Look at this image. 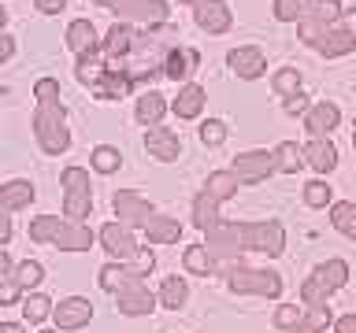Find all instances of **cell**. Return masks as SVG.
<instances>
[{"mask_svg":"<svg viewBox=\"0 0 356 333\" xmlns=\"http://www.w3.org/2000/svg\"><path fill=\"white\" fill-rule=\"evenodd\" d=\"M38 108H33V137H38L41 152L49 155H63L71 144V130H67V108H63V93L56 78H38L33 85Z\"/></svg>","mask_w":356,"mask_h":333,"instance_id":"6da1fadb","label":"cell"},{"mask_svg":"<svg viewBox=\"0 0 356 333\" xmlns=\"http://www.w3.org/2000/svg\"><path fill=\"white\" fill-rule=\"evenodd\" d=\"M30 241L33 244H56L63 252H86V248H93L97 233L86 222H67L60 215H38L30 222Z\"/></svg>","mask_w":356,"mask_h":333,"instance_id":"7a4b0ae2","label":"cell"},{"mask_svg":"<svg viewBox=\"0 0 356 333\" xmlns=\"http://www.w3.org/2000/svg\"><path fill=\"white\" fill-rule=\"evenodd\" d=\"M345 282H349V263L345 259H327V263L312 266V274L305 278V285H300V304H305V311H327L330 307L327 300L338 293Z\"/></svg>","mask_w":356,"mask_h":333,"instance_id":"3957f363","label":"cell"},{"mask_svg":"<svg viewBox=\"0 0 356 333\" xmlns=\"http://www.w3.org/2000/svg\"><path fill=\"white\" fill-rule=\"evenodd\" d=\"M300 44L316 49L323 60H338V56L356 52V8H345L334 26L319 30V33H308V37H300Z\"/></svg>","mask_w":356,"mask_h":333,"instance_id":"277c9868","label":"cell"},{"mask_svg":"<svg viewBox=\"0 0 356 333\" xmlns=\"http://www.w3.org/2000/svg\"><path fill=\"white\" fill-rule=\"evenodd\" d=\"M227 285H230V293H238V296H264V300L282 296V278L275 271H264V266L230 263L227 266Z\"/></svg>","mask_w":356,"mask_h":333,"instance_id":"5b68a950","label":"cell"},{"mask_svg":"<svg viewBox=\"0 0 356 333\" xmlns=\"http://www.w3.org/2000/svg\"><path fill=\"white\" fill-rule=\"evenodd\" d=\"M234 233H238L241 252H264V255H282L286 248V230L282 222H234Z\"/></svg>","mask_w":356,"mask_h":333,"instance_id":"8992f818","label":"cell"},{"mask_svg":"<svg viewBox=\"0 0 356 333\" xmlns=\"http://www.w3.org/2000/svg\"><path fill=\"white\" fill-rule=\"evenodd\" d=\"M60 185H63V215H67V222H82L89 211H93L89 171H86V166H63Z\"/></svg>","mask_w":356,"mask_h":333,"instance_id":"52a82bcc","label":"cell"},{"mask_svg":"<svg viewBox=\"0 0 356 333\" xmlns=\"http://www.w3.org/2000/svg\"><path fill=\"white\" fill-rule=\"evenodd\" d=\"M93 4L108 8L115 22H130V26H160L167 22V0H93Z\"/></svg>","mask_w":356,"mask_h":333,"instance_id":"ba28073f","label":"cell"},{"mask_svg":"<svg viewBox=\"0 0 356 333\" xmlns=\"http://www.w3.org/2000/svg\"><path fill=\"white\" fill-rule=\"evenodd\" d=\"M156 266L152 259V252L149 248H141L138 259H130V263H119V259H108L104 266H100V274H97V282L104 293H115V289H122L127 282H134V278H145Z\"/></svg>","mask_w":356,"mask_h":333,"instance_id":"9c48e42d","label":"cell"},{"mask_svg":"<svg viewBox=\"0 0 356 333\" xmlns=\"http://www.w3.org/2000/svg\"><path fill=\"white\" fill-rule=\"evenodd\" d=\"M111 211H115V222L127 230H145L149 226V219L156 215V207L145 200L141 193H134V189H119V193H111Z\"/></svg>","mask_w":356,"mask_h":333,"instance_id":"30bf717a","label":"cell"},{"mask_svg":"<svg viewBox=\"0 0 356 333\" xmlns=\"http://www.w3.org/2000/svg\"><path fill=\"white\" fill-rule=\"evenodd\" d=\"M230 171L238 174V182H241V185L264 182V178L278 174V166H275V148H249V152L234 155Z\"/></svg>","mask_w":356,"mask_h":333,"instance_id":"8fae6325","label":"cell"},{"mask_svg":"<svg viewBox=\"0 0 356 333\" xmlns=\"http://www.w3.org/2000/svg\"><path fill=\"white\" fill-rule=\"evenodd\" d=\"M97 241H100V248H104L111 259H119V263H130V259H138L145 244L134 237V230L127 226H119V222H104V226L97 230Z\"/></svg>","mask_w":356,"mask_h":333,"instance_id":"7c38bea8","label":"cell"},{"mask_svg":"<svg viewBox=\"0 0 356 333\" xmlns=\"http://www.w3.org/2000/svg\"><path fill=\"white\" fill-rule=\"evenodd\" d=\"M134 41H138V26L130 22H111L108 33L100 37V56H104L108 67H127L130 52H134Z\"/></svg>","mask_w":356,"mask_h":333,"instance_id":"4fadbf2b","label":"cell"},{"mask_svg":"<svg viewBox=\"0 0 356 333\" xmlns=\"http://www.w3.org/2000/svg\"><path fill=\"white\" fill-rule=\"evenodd\" d=\"M115 311L119 315H130V318H141V315H152L156 311V296L149 293V282L145 278H134L122 289H115Z\"/></svg>","mask_w":356,"mask_h":333,"instance_id":"5bb4252c","label":"cell"},{"mask_svg":"<svg viewBox=\"0 0 356 333\" xmlns=\"http://www.w3.org/2000/svg\"><path fill=\"white\" fill-rule=\"evenodd\" d=\"M341 0H312V4L305 8V15H300L297 22V37H308V33H319L334 26V22L341 19Z\"/></svg>","mask_w":356,"mask_h":333,"instance_id":"9a60e30c","label":"cell"},{"mask_svg":"<svg viewBox=\"0 0 356 333\" xmlns=\"http://www.w3.org/2000/svg\"><path fill=\"white\" fill-rule=\"evenodd\" d=\"M227 67L241 78V82H256V78L267 74V56H264V49H256V44H238V49L227 52Z\"/></svg>","mask_w":356,"mask_h":333,"instance_id":"2e32d148","label":"cell"},{"mask_svg":"<svg viewBox=\"0 0 356 333\" xmlns=\"http://www.w3.org/2000/svg\"><path fill=\"white\" fill-rule=\"evenodd\" d=\"M89 318H93V304H89L86 296H67L52 307V322H56L60 333L82 330V326H89Z\"/></svg>","mask_w":356,"mask_h":333,"instance_id":"e0dca14e","label":"cell"},{"mask_svg":"<svg viewBox=\"0 0 356 333\" xmlns=\"http://www.w3.org/2000/svg\"><path fill=\"white\" fill-rule=\"evenodd\" d=\"M193 22L204 33H211V37H219V33H230L234 11H230L227 0H200V4L193 8Z\"/></svg>","mask_w":356,"mask_h":333,"instance_id":"ac0fdd59","label":"cell"},{"mask_svg":"<svg viewBox=\"0 0 356 333\" xmlns=\"http://www.w3.org/2000/svg\"><path fill=\"white\" fill-rule=\"evenodd\" d=\"M300 119H305L308 137H330V133L341 126V108L334 104V100H316Z\"/></svg>","mask_w":356,"mask_h":333,"instance_id":"d6986e66","label":"cell"},{"mask_svg":"<svg viewBox=\"0 0 356 333\" xmlns=\"http://www.w3.org/2000/svg\"><path fill=\"white\" fill-rule=\"evenodd\" d=\"M197 67H200V52L189 49V44H171V49L163 52V78H171L178 85H186Z\"/></svg>","mask_w":356,"mask_h":333,"instance_id":"ffe728a7","label":"cell"},{"mask_svg":"<svg viewBox=\"0 0 356 333\" xmlns=\"http://www.w3.org/2000/svg\"><path fill=\"white\" fill-rule=\"evenodd\" d=\"M145 148H149L152 160L175 163L178 155H182V141H178V133L171 126H149L145 130Z\"/></svg>","mask_w":356,"mask_h":333,"instance_id":"44dd1931","label":"cell"},{"mask_svg":"<svg viewBox=\"0 0 356 333\" xmlns=\"http://www.w3.org/2000/svg\"><path fill=\"white\" fill-rule=\"evenodd\" d=\"M167 111H171V100H167L160 89H145V93L138 96V104H134V119L149 130V126H160Z\"/></svg>","mask_w":356,"mask_h":333,"instance_id":"7402d4cb","label":"cell"},{"mask_svg":"<svg viewBox=\"0 0 356 333\" xmlns=\"http://www.w3.org/2000/svg\"><path fill=\"white\" fill-rule=\"evenodd\" d=\"M33 196H38L33 182H26V178H11V182L0 185V211H4V215H11V211H26L33 204Z\"/></svg>","mask_w":356,"mask_h":333,"instance_id":"603a6c76","label":"cell"},{"mask_svg":"<svg viewBox=\"0 0 356 333\" xmlns=\"http://www.w3.org/2000/svg\"><path fill=\"white\" fill-rule=\"evenodd\" d=\"M204 85H197V82H186V85H178V96L171 100V111H175V119H200V111H204Z\"/></svg>","mask_w":356,"mask_h":333,"instance_id":"cb8c5ba5","label":"cell"},{"mask_svg":"<svg viewBox=\"0 0 356 333\" xmlns=\"http://www.w3.org/2000/svg\"><path fill=\"white\" fill-rule=\"evenodd\" d=\"M300 148H305V163L312 166V171L330 174L334 166H338V148H334L330 137H312L308 144H300Z\"/></svg>","mask_w":356,"mask_h":333,"instance_id":"d4e9b609","label":"cell"},{"mask_svg":"<svg viewBox=\"0 0 356 333\" xmlns=\"http://www.w3.org/2000/svg\"><path fill=\"white\" fill-rule=\"evenodd\" d=\"M130 89H134V82L122 67H104V74L97 78L93 93H97V100H122Z\"/></svg>","mask_w":356,"mask_h":333,"instance_id":"484cf974","label":"cell"},{"mask_svg":"<svg viewBox=\"0 0 356 333\" xmlns=\"http://www.w3.org/2000/svg\"><path fill=\"white\" fill-rule=\"evenodd\" d=\"M67 49L74 56H89V52H100V37H97V26L89 19H74L67 26Z\"/></svg>","mask_w":356,"mask_h":333,"instance_id":"4316f807","label":"cell"},{"mask_svg":"<svg viewBox=\"0 0 356 333\" xmlns=\"http://www.w3.org/2000/svg\"><path fill=\"white\" fill-rule=\"evenodd\" d=\"M145 241L149 244H178L182 241V222L171 215H152L145 226Z\"/></svg>","mask_w":356,"mask_h":333,"instance_id":"83f0119b","label":"cell"},{"mask_svg":"<svg viewBox=\"0 0 356 333\" xmlns=\"http://www.w3.org/2000/svg\"><path fill=\"white\" fill-rule=\"evenodd\" d=\"M189 300V285L182 274H167L160 282V293H156V304H163L167 311H182Z\"/></svg>","mask_w":356,"mask_h":333,"instance_id":"f1b7e54d","label":"cell"},{"mask_svg":"<svg viewBox=\"0 0 356 333\" xmlns=\"http://www.w3.org/2000/svg\"><path fill=\"white\" fill-rule=\"evenodd\" d=\"M219 207H222L219 200H216V196H208L204 189H200V193L193 196V226H197L200 233L216 230L219 222H222V219H219Z\"/></svg>","mask_w":356,"mask_h":333,"instance_id":"f546056e","label":"cell"},{"mask_svg":"<svg viewBox=\"0 0 356 333\" xmlns=\"http://www.w3.org/2000/svg\"><path fill=\"white\" fill-rule=\"evenodd\" d=\"M19 307H22V318L30 322V326H41L44 318H52V307H56V300H49L44 293H22V300H19Z\"/></svg>","mask_w":356,"mask_h":333,"instance_id":"4dcf8cb0","label":"cell"},{"mask_svg":"<svg viewBox=\"0 0 356 333\" xmlns=\"http://www.w3.org/2000/svg\"><path fill=\"white\" fill-rule=\"evenodd\" d=\"M238 185H241V182H238V174H234V171H211L208 182H204V193L216 196L219 204H227V200L238 193Z\"/></svg>","mask_w":356,"mask_h":333,"instance_id":"1f68e13d","label":"cell"},{"mask_svg":"<svg viewBox=\"0 0 356 333\" xmlns=\"http://www.w3.org/2000/svg\"><path fill=\"white\" fill-rule=\"evenodd\" d=\"M182 266H186V274H204V278L219 271V263L208 255L204 244H189V248L182 252Z\"/></svg>","mask_w":356,"mask_h":333,"instance_id":"d6a6232c","label":"cell"},{"mask_svg":"<svg viewBox=\"0 0 356 333\" xmlns=\"http://www.w3.org/2000/svg\"><path fill=\"white\" fill-rule=\"evenodd\" d=\"M275 166H278V174H297L305 166V148L297 141H282L275 148Z\"/></svg>","mask_w":356,"mask_h":333,"instance_id":"836d02e7","label":"cell"},{"mask_svg":"<svg viewBox=\"0 0 356 333\" xmlns=\"http://www.w3.org/2000/svg\"><path fill=\"white\" fill-rule=\"evenodd\" d=\"M271 89L286 100V96H293L305 89V78H300L297 67H278V71H271Z\"/></svg>","mask_w":356,"mask_h":333,"instance_id":"e575fe53","label":"cell"},{"mask_svg":"<svg viewBox=\"0 0 356 333\" xmlns=\"http://www.w3.org/2000/svg\"><path fill=\"white\" fill-rule=\"evenodd\" d=\"M11 282H15L22 293H26V289L33 293V289L44 282V266L38 259H22V263H15V271H11Z\"/></svg>","mask_w":356,"mask_h":333,"instance_id":"d590c367","label":"cell"},{"mask_svg":"<svg viewBox=\"0 0 356 333\" xmlns=\"http://www.w3.org/2000/svg\"><path fill=\"white\" fill-rule=\"evenodd\" d=\"M104 67H108V63H104V56H100V52L78 56V63H74V78H78L82 85L93 89V85H97V78L104 74Z\"/></svg>","mask_w":356,"mask_h":333,"instance_id":"8d00e7d4","label":"cell"},{"mask_svg":"<svg viewBox=\"0 0 356 333\" xmlns=\"http://www.w3.org/2000/svg\"><path fill=\"white\" fill-rule=\"evenodd\" d=\"M89 163H93L97 174H115L122 166V152L115 148V144H97V148L89 152Z\"/></svg>","mask_w":356,"mask_h":333,"instance_id":"74e56055","label":"cell"},{"mask_svg":"<svg viewBox=\"0 0 356 333\" xmlns=\"http://www.w3.org/2000/svg\"><path fill=\"white\" fill-rule=\"evenodd\" d=\"M330 222H334V230H338V233H345V237L356 241V204L338 200V204L330 207Z\"/></svg>","mask_w":356,"mask_h":333,"instance_id":"f35d334b","label":"cell"},{"mask_svg":"<svg viewBox=\"0 0 356 333\" xmlns=\"http://www.w3.org/2000/svg\"><path fill=\"white\" fill-rule=\"evenodd\" d=\"M312 4V0H275L271 4V15L278 22H300V15H305V8Z\"/></svg>","mask_w":356,"mask_h":333,"instance_id":"ab89813d","label":"cell"},{"mask_svg":"<svg viewBox=\"0 0 356 333\" xmlns=\"http://www.w3.org/2000/svg\"><path fill=\"white\" fill-rule=\"evenodd\" d=\"M227 133H230V126L222 119H204V122H200V144H208V148L222 144V141H227Z\"/></svg>","mask_w":356,"mask_h":333,"instance_id":"60d3db41","label":"cell"},{"mask_svg":"<svg viewBox=\"0 0 356 333\" xmlns=\"http://www.w3.org/2000/svg\"><path fill=\"white\" fill-rule=\"evenodd\" d=\"M327 326H330V307L327 311H305V318H300L289 333H323Z\"/></svg>","mask_w":356,"mask_h":333,"instance_id":"b9f144b4","label":"cell"},{"mask_svg":"<svg viewBox=\"0 0 356 333\" xmlns=\"http://www.w3.org/2000/svg\"><path fill=\"white\" fill-rule=\"evenodd\" d=\"M300 318H305V307H297V304H278V311H275V326L282 333H289Z\"/></svg>","mask_w":356,"mask_h":333,"instance_id":"7bdbcfd3","label":"cell"},{"mask_svg":"<svg viewBox=\"0 0 356 333\" xmlns=\"http://www.w3.org/2000/svg\"><path fill=\"white\" fill-rule=\"evenodd\" d=\"M305 204L308 207H327L330 204V185L323 182V178H316V182L305 185Z\"/></svg>","mask_w":356,"mask_h":333,"instance_id":"ee69618b","label":"cell"},{"mask_svg":"<svg viewBox=\"0 0 356 333\" xmlns=\"http://www.w3.org/2000/svg\"><path fill=\"white\" fill-rule=\"evenodd\" d=\"M308 108H312V100H308V93H305V89L282 100V111H286V115H305Z\"/></svg>","mask_w":356,"mask_h":333,"instance_id":"f6af8a7d","label":"cell"},{"mask_svg":"<svg viewBox=\"0 0 356 333\" xmlns=\"http://www.w3.org/2000/svg\"><path fill=\"white\" fill-rule=\"evenodd\" d=\"M22 300V289L11 282V278H4V282H0V307H8V304H19Z\"/></svg>","mask_w":356,"mask_h":333,"instance_id":"bcb514c9","label":"cell"},{"mask_svg":"<svg viewBox=\"0 0 356 333\" xmlns=\"http://www.w3.org/2000/svg\"><path fill=\"white\" fill-rule=\"evenodd\" d=\"M33 8H38L41 15H60L67 8V0H33Z\"/></svg>","mask_w":356,"mask_h":333,"instance_id":"7dc6e473","label":"cell"},{"mask_svg":"<svg viewBox=\"0 0 356 333\" xmlns=\"http://www.w3.org/2000/svg\"><path fill=\"white\" fill-rule=\"evenodd\" d=\"M334 333H356V315H341V318H334Z\"/></svg>","mask_w":356,"mask_h":333,"instance_id":"c3c4849f","label":"cell"},{"mask_svg":"<svg viewBox=\"0 0 356 333\" xmlns=\"http://www.w3.org/2000/svg\"><path fill=\"white\" fill-rule=\"evenodd\" d=\"M8 241H11V215H4V211H0V248H4Z\"/></svg>","mask_w":356,"mask_h":333,"instance_id":"681fc988","label":"cell"},{"mask_svg":"<svg viewBox=\"0 0 356 333\" xmlns=\"http://www.w3.org/2000/svg\"><path fill=\"white\" fill-rule=\"evenodd\" d=\"M11 52H15V37H8V33H0V63H4Z\"/></svg>","mask_w":356,"mask_h":333,"instance_id":"f907efd6","label":"cell"},{"mask_svg":"<svg viewBox=\"0 0 356 333\" xmlns=\"http://www.w3.org/2000/svg\"><path fill=\"white\" fill-rule=\"evenodd\" d=\"M11 271H15V263H11V255L0 248V282H4V278H11Z\"/></svg>","mask_w":356,"mask_h":333,"instance_id":"816d5d0a","label":"cell"},{"mask_svg":"<svg viewBox=\"0 0 356 333\" xmlns=\"http://www.w3.org/2000/svg\"><path fill=\"white\" fill-rule=\"evenodd\" d=\"M0 333H22L19 322H0Z\"/></svg>","mask_w":356,"mask_h":333,"instance_id":"f5cc1de1","label":"cell"},{"mask_svg":"<svg viewBox=\"0 0 356 333\" xmlns=\"http://www.w3.org/2000/svg\"><path fill=\"white\" fill-rule=\"evenodd\" d=\"M4 26H8V8L0 4V33H4Z\"/></svg>","mask_w":356,"mask_h":333,"instance_id":"db71d44e","label":"cell"},{"mask_svg":"<svg viewBox=\"0 0 356 333\" xmlns=\"http://www.w3.org/2000/svg\"><path fill=\"white\" fill-rule=\"evenodd\" d=\"M178 4H189V8H197V4H200V0H178Z\"/></svg>","mask_w":356,"mask_h":333,"instance_id":"11a10c76","label":"cell"},{"mask_svg":"<svg viewBox=\"0 0 356 333\" xmlns=\"http://www.w3.org/2000/svg\"><path fill=\"white\" fill-rule=\"evenodd\" d=\"M353 148H356V130H353Z\"/></svg>","mask_w":356,"mask_h":333,"instance_id":"9f6ffc18","label":"cell"},{"mask_svg":"<svg viewBox=\"0 0 356 333\" xmlns=\"http://www.w3.org/2000/svg\"><path fill=\"white\" fill-rule=\"evenodd\" d=\"M44 333H60V330H44Z\"/></svg>","mask_w":356,"mask_h":333,"instance_id":"6f0895ef","label":"cell"}]
</instances>
